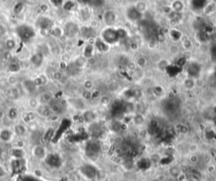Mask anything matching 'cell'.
Returning a JSON list of instances; mask_svg holds the SVG:
<instances>
[{
    "instance_id": "15",
    "label": "cell",
    "mask_w": 216,
    "mask_h": 181,
    "mask_svg": "<svg viewBox=\"0 0 216 181\" xmlns=\"http://www.w3.org/2000/svg\"><path fill=\"white\" fill-rule=\"evenodd\" d=\"M35 84V86L36 87H43V86H46L48 83V78L46 74H41L39 76L36 77L35 79L32 80Z\"/></svg>"
},
{
    "instance_id": "1",
    "label": "cell",
    "mask_w": 216,
    "mask_h": 181,
    "mask_svg": "<svg viewBox=\"0 0 216 181\" xmlns=\"http://www.w3.org/2000/svg\"><path fill=\"white\" fill-rule=\"evenodd\" d=\"M15 32L17 36L20 38V40L24 43L30 42L31 41L33 40L36 35L33 27L26 24H23L16 27Z\"/></svg>"
},
{
    "instance_id": "46",
    "label": "cell",
    "mask_w": 216,
    "mask_h": 181,
    "mask_svg": "<svg viewBox=\"0 0 216 181\" xmlns=\"http://www.w3.org/2000/svg\"><path fill=\"white\" fill-rule=\"evenodd\" d=\"M150 181H161V180H160L158 178H153V179H152V180H151Z\"/></svg>"
},
{
    "instance_id": "8",
    "label": "cell",
    "mask_w": 216,
    "mask_h": 181,
    "mask_svg": "<svg viewBox=\"0 0 216 181\" xmlns=\"http://www.w3.org/2000/svg\"><path fill=\"white\" fill-rule=\"evenodd\" d=\"M36 112L37 114H40L41 116L45 117V118H48L52 114V111H51L48 104H41V103H40V105L36 107Z\"/></svg>"
},
{
    "instance_id": "5",
    "label": "cell",
    "mask_w": 216,
    "mask_h": 181,
    "mask_svg": "<svg viewBox=\"0 0 216 181\" xmlns=\"http://www.w3.org/2000/svg\"><path fill=\"white\" fill-rule=\"evenodd\" d=\"M49 107L50 109L52 111V114H57V115H59L63 112V109H64V105L63 104L62 102H58V101H54V99L49 104Z\"/></svg>"
},
{
    "instance_id": "44",
    "label": "cell",
    "mask_w": 216,
    "mask_h": 181,
    "mask_svg": "<svg viewBox=\"0 0 216 181\" xmlns=\"http://www.w3.org/2000/svg\"><path fill=\"white\" fill-rule=\"evenodd\" d=\"M53 2V4H54L56 6H58L62 4V0H51Z\"/></svg>"
},
{
    "instance_id": "38",
    "label": "cell",
    "mask_w": 216,
    "mask_h": 181,
    "mask_svg": "<svg viewBox=\"0 0 216 181\" xmlns=\"http://www.w3.org/2000/svg\"><path fill=\"white\" fill-rule=\"evenodd\" d=\"M8 32L7 27L4 25V24H0V36H5Z\"/></svg>"
},
{
    "instance_id": "13",
    "label": "cell",
    "mask_w": 216,
    "mask_h": 181,
    "mask_svg": "<svg viewBox=\"0 0 216 181\" xmlns=\"http://www.w3.org/2000/svg\"><path fill=\"white\" fill-rule=\"evenodd\" d=\"M7 69H8L9 72H10L12 74H16V73H19L20 71L21 65L18 61L12 60L8 64Z\"/></svg>"
},
{
    "instance_id": "41",
    "label": "cell",
    "mask_w": 216,
    "mask_h": 181,
    "mask_svg": "<svg viewBox=\"0 0 216 181\" xmlns=\"http://www.w3.org/2000/svg\"><path fill=\"white\" fill-rule=\"evenodd\" d=\"M6 116V113L3 110V109H0V120L4 119Z\"/></svg>"
},
{
    "instance_id": "26",
    "label": "cell",
    "mask_w": 216,
    "mask_h": 181,
    "mask_svg": "<svg viewBox=\"0 0 216 181\" xmlns=\"http://www.w3.org/2000/svg\"><path fill=\"white\" fill-rule=\"evenodd\" d=\"M4 47L8 52H11L15 49L16 47V41L12 39V38H8L5 41H4Z\"/></svg>"
},
{
    "instance_id": "2",
    "label": "cell",
    "mask_w": 216,
    "mask_h": 181,
    "mask_svg": "<svg viewBox=\"0 0 216 181\" xmlns=\"http://www.w3.org/2000/svg\"><path fill=\"white\" fill-rule=\"evenodd\" d=\"M36 26L39 29H41V31H49L54 26V22L51 18L41 15L36 20Z\"/></svg>"
},
{
    "instance_id": "32",
    "label": "cell",
    "mask_w": 216,
    "mask_h": 181,
    "mask_svg": "<svg viewBox=\"0 0 216 181\" xmlns=\"http://www.w3.org/2000/svg\"><path fill=\"white\" fill-rule=\"evenodd\" d=\"M23 9H24V4H23V3H21V2L16 3L13 8L14 13L15 14H20L23 11Z\"/></svg>"
},
{
    "instance_id": "25",
    "label": "cell",
    "mask_w": 216,
    "mask_h": 181,
    "mask_svg": "<svg viewBox=\"0 0 216 181\" xmlns=\"http://www.w3.org/2000/svg\"><path fill=\"white\" fill-rule=\"evenodd\" d=\"M135 64H136L138 69H144V68H145L147 66V64H148V59H147V58L145 56H139V58H137Z\"/></svg>"
},
{
    "instance_id": "23",
    "label": "cell",
    "mask_w": 216,
    "mask_h": 181,
    "mask_svg": "<svg viewBox=\"0 0 216 181\" xmlns=\"http://www.w3.org/2000/svg\"><path fill=\"white\" fill-rule=\"evenodd\" d=\"M183 87L187 90H193L196 87V81L193 77H188L183 81Z\"/></svg>"
},
{
    "instance_id": "20",
    "label": "cell",
    "mask_w": 216,
    "mask_h": 181,
    "mask_svg": "<svg viewBox=\"0 0 216 181\" xmlns=\"http://www.w3.org/2000/svg\"><path fill=\"white\" fill-rule=\"evenodd\" d=\"M216 12V4L213 2H209V4L204 7L203 9V14L206 16H211L212 14Z\"/></svg>"
},
{
    "instance_id": "9",
    "label": "cell",
    "mask_w": 216,
    "mask_h": 181,
    "mask_svg": "<svg viewBox=\"0 0 216 181\" xmlns=\"http://www.w3.org/2000/svg\"><path fill=\"white\" fill-rule=\"evenodd\" d=\"M13 131L8 128H4V129H0V141L2 142L10 141L12 137H13Z\"/></svg>"
},
{
    "instance_id": "6",
    "label": "cell",
    "mask_w": 216,
    "mask_h": 181,
    "mask_svg": "<svg viewBox=\"0 0 216 181\" xmlns=\"http://www.w3.org/2000/svg\"><path fill=\"white\" fill-rule=\"evenodd\" d=\"M43 61H44V56L41 54L40 52L35 53L30 58L31 64L36 68L41 67L42 65V64H43Z\"/></svg>"
},
{
    "instance_id": "35",
    "label": "cell",
    "mask_w": 216,
    "mask_h": 181,
    "mask_svg": "<svg viewBox=\"0 0 216 181\" xmlns=\"http://www.w3.org/2000/svg\"><path fill=\"white\" fill-rule=\"evenodd\" d=\"M91 98H92V92L84 90V92H82V99L83 100H90Z\"/></svg>"
},
{
    "instance_id": "14",
    "label": "cell",
    "mask_w": 216,
    "mask_h": 181,
    "mask_svg": "<svg viewBox=\"0 0 216 181\" xmlns=\"http://www.w3.org/2000/svg\"><path fill=\"white\" fill-rule=\"evenodd\" d=\"M14 133L18 136H25L27 133V128L24 124H17L14 126Z\"/></svg>"
},
{
    "instance_id": "39",
    "label": "cell",
    "mask_w": 216,
    "mask_h": 181,
    "mask_svg": "<svg viewBox=\"0 0 216 181\" xmlns=\"http://www.w3.org/2000/svg\"><path fill=\"white\" fill-rule=\"evenodd\" d=\"M8 82L9 84H10L11 86L14 87L16 84H17V78L15 76H9V79H8Z\"/></svg>"
},
{
    "instance_id": "18",
    "label": "cell",
    "mask_w": 216,
    "mask_h": 181,
    "mask_svg": "<svg viewBox=\"0 0 216 181\" xmlns=\"http://www.w3.org/2000/svg\"><path fill=\"white\" fill-rule=\"evenodd\" d=\"M36 117H37V114L36 111H30V112H27L26 114L24 115L23 121L26 124H29L36 120Z\"/></svg>"
},
{
    "instance_id": "4",
    "label": "cell",
    "mask_w": 216,
    "mask_h": 181,
    "mask_svg": "<svg viewBox=\"0 0 216 181\" xmlns=\"http://www.w3.org/2000/svg\"><path fill=\"white\" fill-rule=\"evenodd\" d=\"M79 27L74 22H68L63 28L64 35H66L68 37H74L79 32Z\"/></svg>"
},
{
    "instance_id": "3",
    "label": "cell",
    "mask_w": 216,
    "mask_h": 181,
    "mask_svg": "<svg viewBox=\"0 0 216 181\" xmlns=\"http://www.w3.org/2000/svg\"><path fill=\"white\" fill-rule=\"evenodd\" d=\"M31 154L36 159L39 161H43L47 157L48 152H47V149L43 145L37 144L33 146L31 149Z\"/></svg>"
},
{
    "instance_id": "28",
    "label": "cell",
    "mask_w": 216,
    "mask_h": 181,
    "mask_svg": "<svg viewBox=\"0 0 216 181\" xmlns=\"http://www.w3.org/2000/svg\"><path fill=\"white\" fill-rule=\"evenodd\" d=\"M69 102L70 104L73 106L75 108L77 109H82L84 108V100L83 99H80V98H76V99H72V100H69Z\"/></svg>"
},
{
    "instance_id": "31",
    "label": "cell",
    "mask_w": 216,
    "mask_h": 181,
    "mask_svg": "<svg viewBox=\"0 0 216 181\" xmlns=\"http://www.w3.org/2000/svg\"><path fill=\"white\" fill-rule=\"evenodd\" d=\"M28 105L29 107L32 109H36V107H38L40 105V102H39V99L37 98H35V97H32V98H30L29 101H28Z\"/></svg>"
},
{
    "instance_id": "33",
    "label": "cell",
    "mask_w": 216,
    "mask_h": 181,
    "mask_svg": "<svg viewBox=\"0 0 216 181\" xmlns=\"http://www.w3.org/2000/svg\"><path fill=\"white\" fill-rule=\"evenodd\" d=\"M75 8V2L73 0H68L64 4H63V9L68 11H71Z\"/></svg>"
},
{
    "instance_id": "29",
    "label": "cell",
    "mask_w": 216,
    "mask_h": 181,
    "mask_svg": "<svg viewBox=\"0 0 216 181\" xmlns=\"http://www.w3.org/2000/svg\"><path fill=\"white\" fill-rule=\"evenodd\" d=\"M199 145L196 142H192L190 143L188 147V152L190 155L191 154H197V152L199 151Z\"/></svg>"
},
{
    "instance_id": "11",
    "label": "cell",
    "mask_w": 216,
    "mask_h": 181,
    "mask_svg": "<svg viewBox=\"0 0 216 181\" xmlns=\"http://www.w3.org/2000/svg\"><path fill=\"white\" fill-rule=\"evenodd\" d=\"M10 155L13 157L14 158L17 160H21L22 158L25 157V151L23 150V147H15L11 148L10 150Z\"/></svg>"
},
{
    "instance_id": "34",
    "label": "cell",
    "mask_w": 216,
    "mask_h": 181,
    "mask_svg": "<svg viewBox=\"0 0 216 181\" xmlns=\"http://www.w3.org/2000/svg\"><path fill=\"white\" fill-rule=\"evenodd\" d=\"M83 118L85 122H91L94 119V115L90 111H85L83 114Z\"/></svg>"
},
{
    "instance_id": "40",
    "label": "cell",
    "mask_w": 216,
    "mask_h": 181,
    "mask_svg": "<svg viewBox=\"0 0 216 181\" xmlns=\"http://www.w3.org/2000/svg\"><path fill=\"white\" fill-rule=\"evenodd\" d=\"M68 68V64L65 63V62H60V64H59V70H65V69H67Z\"/></svg>"
},
{
    "instance_id": "27",
    "label": "cell",
    "mask_w": 216,
    "mask_h": 181,
    "mask_svg": "<svg viewBox=\"0 0 216 181\" xmlns=\"http://www.w3.org/2000/svg\"><path fill=\"white\" fill-rule=\"evenodd\" d=\"M94 46L91 44H88L84 49V57L86 59H90L93 57L94 54Z\"/></svg>"
},
{
    "instance_id": "12",
    "label": "cell",
    "mask_w": 216,
    "mask_h": 181,
    "mask_svg": "<svg viewBox=\"0 0 216 181\" xmlns=\"http://www.w3.org/2000/svg\"><path fill=\"white\" fill-rule=\"evenodd\" d=\"M180 47L184 51L190 52L193 49V42L189 37H184L182 40H181V44Z\"/></svg>"
},
{
    "instance_id": "30",
    "label": "cell",
    "mask_w": 216,
    "mask_h": 181,
    "mask_svg": "<svg viewBox=\"0 0 216 181\" xmlns=\"http://www.w3.org/2000/svg\"><path fill=\"white\" fill-rule=\"evenodd\" d=\"M94 81L91 80H85L83 83V87L84 90L85 91H89V92H92L93 88H94Z\"/></svg>"
},
{
    "instance_id": "7",
    "label": "cell",
    "mask_w": 216,
    "mask_h": 181,
    "mask_svg": "<svg viewBox=\"0 0 216 181\" xmlns=\"http://www.w3.org/2000/svg\"><path fill=\"white\" fill-rule=\"evenodd\" d=\"M22 88L23 90L28 94H33L36 92L37 87L35 86L34 82L32 80H30V79H26L25 81H23L22 82Z\"/></svg>"
},
{
    "instance_id": "47",
    "label": "cell",
    "mask_w": 216,
    "mask_h": 181,
    "mask_svg": "<svg viewBox=\"0 0 216 181\" xmlns=\"http://www.w3.org/2000/svg\"><path fill=\"white\" fill-rule=\"evenodd\" d=\"M1 143H2V141H0V153H1V152H2V147H1Z\"/></svg>"
},
{
    "instance_id": "42",
    "label": "cell",
    "mask_w": 216,
    "mask_h": 181,
    "mask_svg": "<svg viewBox=\"0 0 216 181\" xmlns=\"http://www.w3.org/2000/svg\"><path fill=\"white\" fill-rule=\"evenodd\" d=\"M40 9L42 12H46V11L48 10V6H47V4H41L40 7Z\"/></svg>"
},
{
    "instance_id": "24",
    "label": "cell",
    "mask_w": 216,
    "mask_h": 181,
    "mask_svg": "<svg viewBox=\"0 0 216 181\" xmlns=\"http://www.w3.org/2000/svg\"><path fill=\"white\" fill-rule=\"evenodd\" d=\"M20 96H21V93H20V91L19 88L17 87H12L9 89V97L10 98H12L14 100H16L18 98H20Z\"/></svg>"
},
{
    "instance_id": "10",
    "label": "cell",
    "mask_w": 216,
    "mask_h": 181,
    "mask_svg": "<svg viewBox=\"0 0 216 181\" xmlns=\"http://www.w3.org/2000/svg\"><path fill=\"white\" fill-rule=\"evenodd\" d=\"M54 99L53 94L51 92H44L39 97V102L41 104H49Z\"/></svg>"
},
{
    "instance_id": "36",
    "label": "cell",
    "mask_w": 216,
    "mask_h": 181,
    "mask_svg": "<svg viewBox=\"0 0 216 181\" xmlns=\"http://www.w3.org/2000/svg\"><path fill=\"white\" fill-rule=\"evenodd\" d=\"M53 79L55 81H60L61 79L63 78V73L61 70H57L55 71L53 74Z\"/></svg>"
},
{
    "instance_id": "22",
    "label": "cell",
    "mask_w": 216,
    "mask_h": 181,
    "mask_svg": "<svg viewBox=\"0 0 216 181\" xmlns=\"http://www.w3.org/2000/svg\"><path fill=\"white\" fill-rule=\"evenodd\" d=\"M171 8L172 9V11H174V12H181L184 9L183 2L182 0H174L171 4Z\"/></svg>"
},
{
    "instance_id": "45",
    "label": "cell",
    "mask_w": 216,
    "mask_h": 181,
    "mask_svg": "<svg viewBox=\"0 0 216 181\" xmlns=\"http://www.w3.org/2000/svg\"><path fill=\"white\" fill-rule=\"evenodd\" d=\"M212 161H213V162L215 163L216 165V154L215 155H214L213 156V158H212Z\"/></svg>"
},
{
    "instance_id": "48",
    "label": "cell",
    "mask_w": 216,
    "mask_h": 181,
    "mask_svg": "<svg viewBox=\"0 0 216 181\" xmlns=\"http://www.w3.org/2000/svg\"><path fill=\"white\" fill-rule=\"evenodd\" d=\"M0 10H1V7H0Z\"/></svg>"
},
{
    "instance_id": "16",
    "label": "cell",
    "mask_w": 216,
    "mask_h": 181,
    "mask_svg": "<svg viewBox=\"0 0 216 181\" xmlns=\"http://www.w3.org/2000/svg\"><path fill=\"white\" fill-rule=\"evenodd\" d=\"M182 51V48L180 45H178L176 42H172L169 45L168 53L172 57H177Z\"/></svg>"
},
{
    "instance_id": "43",
    "label": "cell",
    "mask_w": 216,
    "mask_h": 181,
    "mask_svg": "<svg viewBox=\"0 0 216 181\" xmlns=\"http://www.w3.org/2000/svg\"><path fill=\"white\" fill-rule=\"evenodd\" d=\"M4 59L5 60H9V59H10V52L6 51L5 54H4Z\"/></svg>"
},
{
    "instance_id": "17",
    "label": "cell",
    "mask_w": 216,
    "mask_h": 181,
    "mask_svg": "<svg viewBox=\"0 0 216 181\" xmlns=\"http://www.w3.org/2000/svg\"><path fill=\"white\" fill-rule=\"evenodd\" d=\"M6 116L7 119L10 121H14L17 119V118L19 117V110H18V108L15 107H9L8 109V111H7Z\"/></svg>"
},
{
    "instance_id": "21",
    "label": "cell",
    "mask_w": 216,
    "mask_h": 181,
    "mask_svg": "<svg viewBox=\"0 0 216 181\" xmlns=\"http://www.w3.org/2000/svg\"><path fill=\"white\" fill-rule=\"evenodd\" d=\"M48 33L50 34L52 36L57 37V38H59V37H61V36H63V35H64L63 29H62V28L59 26H55L48 31Z\"/></svg>"
},
{
    "instance_id": "19",
    "label": "cell",
    "mask_w": 216,
    "mask_h": 181,
    "mask_svg": "<svg viewBox=\"0 0 216 181\" xmlns=\"http://www.w3.org/2000/svg\"><path fill=\"white\" fill-rule=\"evenodd\" d=\"M134 9L139 14H143L147 11V9H148V4L144 0H139L135 4Z\"/></svg>"
},
{
    "instance_id": "37",
    "label": "cell",
    "mask_w": 216,
    "mask_h": 181,
    "mask_svg": "<svg viewBox=\"0 0 216 181\" xmlns=\"http://www.w3.org/2000/svg\"><path fill=\"white\" fill-rule=\"evenodd\" d=\"M198 160H199V158H198V156L197 154H191L190 157H189V161H190L191 163H193V164L198 163Z\"/></svg>"
}]
</instances>
